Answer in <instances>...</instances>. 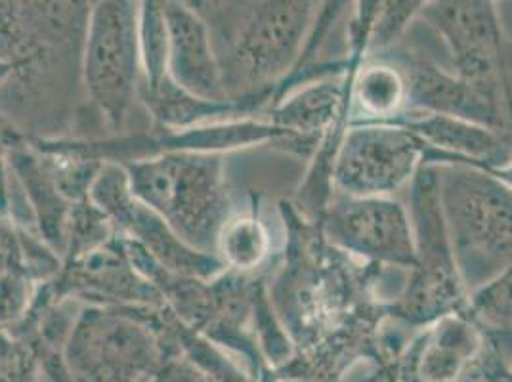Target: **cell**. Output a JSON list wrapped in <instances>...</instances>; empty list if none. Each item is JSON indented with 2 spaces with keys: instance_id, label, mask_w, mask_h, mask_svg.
<instances>
[{
  "instance_id": "13",
  "label": "cell",
  "mask_w": 512,
  "mask_h": 382,
  "mask_svg": "<svg viewBox=\"0 0 512 382\" xmlns=\"http://www.w3.org/2000/svg\"><path fill=\"white\" fill-rule=\"evenodd\" d=\"M484 344V329L467 312L451 314L423 327L394 371L402 382H467Z\"/></svg>"
},
{
  "instance_id": "12",
  "label": "cell",
  "mask_w": 512,
  "mask_h": 382,
  "mask_svg": "<svg viewBox=\"0 0 512 382\" xmlns=\"http://www.w3.org/2000/svg\"><path fill=\"white\" fill-rule=\"evenodd\" d=\"M373 58H384L402 71L407 86L406 111L453 117L495 132L505 127L501 104L455 73L411 54H381Z\"/></svg>"
},
{
  "instance_id": "20",
  "label": "cell",
  "mask_w": 512,
  "mask_h": 382,
  "mask_svg": "<svg viewBox=\"0 0 512 382\" xmlns=\"http://www.w3.org/2000/svg\"><path fill=\"white\" fill-rule=\"evenodd\" d=\"M138 43L142 64L140 86L161 85L169 77V31L161 2H140Z\"/></svg>"
},
{
  "instance_id": "1",
  "label": "cell",
  "mask_w": 512,
  "mask_h": 382,
  "mask_svg": "<svg viewBox=\"0 0 512 382\" xmlns=\"http://www.w3.org/2000/svg\"><path fill=\"white\" fill-rule=\"evenodd\" d=\"M209 25L228 100L272 104L299 62L314 2H192Z\"/></svg>"
},
{
  "instance_id": "27",
  "label": "cell",
  "mask_w": 512,
  "mask_h": 382,
  "mask_svg": "<svg viewBox=\"0 0 512 382\" xmlns=\"http://www.w3.org/2000/svg\"><path fill=\"white\" fill-rule=\"evenodd\" d=\"M161 382H216L209 377V375H205L201 369H197L193 363L186 360V358H176V360H172L169 365H167V369H165V373H163V377H161Z\"/></svg>"
},
{
  "instance_id": "3",
  "label": "cell",
  "mask_w": 512,
  "mask_h": 382,
  "mask_svg": "<svg viewBox=\"0 0 512 382\" xmlns=\"http://www.w3.org/2000/svg\"><path fill=\"white\" fill-rule=\"evenodd\" d=\"M132 195L201 253L216 255L222 226L237 211L218 153H163L121 163Z\"/></svg>"
},
{
  "instance_id": "22",
  "label": "cell",
  "mask_w": 512,
  "mask_h": 382,
  "mask_svg": "<svg viewBox=\"0 0 512 382\" xmlns=\"http://www.w3.org/2000/svg\"><path fill=\"white\" fill-rule=\"evenodd\" d=\"M467 314L484 331H512V268L470 293Z\"/></svg>"
},
{
  "instance_id": "19",
  "label": "cell",
  "mask_w": 512,
  "mask_h": 382,
  "mask_svg": "<svg viewBox=\"0 0 512 382\" xmlns=\"http://www.w3.org/2000/svg\"><path fill=\"white\" fill-rule=\"evenodd\" d=\"M270 253L272 237L256 209L230 216L216 241V256L226 270L245 276H256V270L264 266Z\"/></svg>"
},
{
  "instance_id": "25",
  "label": "cell",
  "mask_w": 512,
  "mask_h": 382,
  "mask_svg": "<svg viewBox=\"0 0 512 382\" xmlns=\"http://www.w3.org/2000/svg\"><path fill=\"white\" fill-rule=\"evenodd\" d=\"M41 365L29 344L0 331V382H37Z\"/></svg>"
},
{
  "instance_id": "10",
  "label": "cell",
  "mask_w": 512,
  "mask_h": 382,
  "mask_svg": "<svg viewBox=\"0 0 512 382\" xmlns=\"http://www.w3.org/2000/svg\"><path fill=\"white\" fill-rule=\"evenodd\" d=\"M419 18L448 46L455 75L501 104L503 43L493 2H425Z\"/></svg>"
},
{
  "instance_id": "15",
  "label": "cell",
  "mask_w": 512,
  "mask_h": 382,
  "mask_svg": "<svg viewBox=\"0 0 512 382\" xmlns=\"http://www.w3.org/2000/svg\"><path fill=\"white\" fill-rule=\"evenodd\" d=\"M394 125L415 132L440 153V163L444 165L501 170L512 163L511 142L501 132L482 125L417 111H404Z\"/></svg>"
},
{
  "instance_id": "9",
  "label": "cell",
  "mask_w": 512,
  "mask_h": 382,
  "mask_svg": "<svg viewBox=\"0 0 512 382\" xmlns=\"http://www.w3.org/2000/svg\"><path fill=\"white\" fill-rule=\"evenodd\" d=\"M88 197L109 216L117 234L142 247L172 274L209 281L226 270L218 256L184 243L159 214L140 203L130 191L127 170L119 163H104Z\"/></svg>"
},
{
  "instance_id": "17",
  "label": "cell",
  "mask_w": 512,
  "mask_h": 382,
  "mask_svg": "<svg viewBox=\"0 0 512 382\" xmlns=\"http://www.w3.org/2000/svg\"><path fill=\"white\" fill-rule=\"evenodd\" d=\"M6 163L25 193L37 232L56 255L64 258L67 222L73 205L54 186L29 140L14 149Z\"/></svg>"
},
{
  "instance_id": "11",
  "label": "cell",
  "mask_w": 512,
  "mask_h": 382,
  "mask_svg": "<svg viewBox=\"0 0 512 382\" xmlns=\"http://www.w3.org/2000/svg\"><path fill=\"white\" fill-rule=\"evenodd\" d=\"M58 295L83 306L100 308H161L167 306L159 291L128 258L121 235L104 247L64 262L52 279Z\"/></svg>"
},
{
  "instance_id": "7",
  "label": "cell",
  "mask_w": 512,
  "mask_h": 382,
  "mask_svg": "<svg viewBox=\"0 0 512 382\" xmlns=\"http://www.w3.org/2000/svg\"><path fill=\"white\" fill-rule=\"evenodd\" d=\"M423 165H432V148L415 132L394 123L348 125L333 159L331 180L352 197H388Z\"/></svg>"
},
{
  "instance_id": "28",
  "label": "cell",
  "mask_w": 512,
  "mask_h": 382,
  "mask_svg": "<svg viewBox=\"0 0 512 382\" xmlns=\"http://www.w3.org/2000/svg\"><path fill=\"white\" fill-rule=\"evenodd\" d=\"M14 73H16V64L6 58H0V88H4L14 79Z\"/></svg>"
},
{
  "instance_id": "4",
  "label": "cell",
  "mask_w": 512,
  "mask_h": 382,
  "mask_svg": "<svg viewBox=\"0 0 512 382\" xmlns=\"http://www.w3.org/2000/svg\"><path fill=\"white\" fill-rule=\"evenodd\" d=\"M438 170L451 249L470 295L512 268V186L493 170Z\"/></svg>"
},
{
  "instance_id": "6",
  "label": "cell",
  "mask_w": 512,
  "mask_h": 382,
  "mask_svg": "<svg viewBox=\"0 0 512 382\" xmlns=\"http://www.w3.org/2000/svg\"><path fill=\"white\" fill-rule=\"evenodd\" d=\"M140 2H92L81 56L86 98L111 130H121L142 81Z\"/></svg>"
},
{
  "instance_id": "26",
  "label": "cell",
  "mask_w": 512,
  "mask_h": 382,
  "mask_svg": "<svg viewBox=\"0 0 512 382\" xmlns=\"http://www.w3.org/2000/svg\"><path fill=\"white\" fill-rule=\"evenodd\" d=\"M29 136L18 127L10 115L0 107V167L6 163L8 155L16 148L23 146Z\"/></svg>"
},
{
  "instance_id": "29",
  "label": "cell",
  "mask_w": 512,
  "mask_h": 382,
  "mask_svg": "<svg viewBox=\"0 0 512 382\" xmlns=\"http://www.w3.org/2000/svg\"><path fill=\"white\" fill-rule=\"evenodd\" d=\"M377 382H402L398 379V375H396V371L392 369V367H384L383 373H381V377L377 379Z\"/></svg>"
},
{
  "instance_id": "21",
  "label": "cell",
  "mask_w": 512,
  "mask_h": 382,
  "mask_svg": "<svg viewBox=\"0 0 512 382\" xmlns=\"http://www.w3.org/2000/svg\"><path fill=\"white\" fill-rule=\"evenodd\" d=\"M117 235L119 234L109 216L100 207H96L90 197L81 203H75L71 207L67 222L62 262L88 255L113 241Z\"/></svg>"
},
{
  "instance_id": "23",
  "label": "cell",
  "mask_w": 512,
  "mask_h": 382,
  "mask_svg": "<svg viewBox=\"0 0 512 382\" xmlns=\"http://www.w3.org/2000/svg\"><path fill=\"white\" fill-rule=\"evenodd\" d=\"M425 2H379L367 39V52L381 56L390 50L407 25L419 16Z\"/></svg>"
},
{
  "instance_id": "8",
  "label": "cell",
  "mask_w": 512,
  "mask_h": 382,
  "mask_svg": "<svg viewBox=\"0 0 512 382\" xmlns=\"http://www.w3.org/2000/svg\"><path fill=\"white\" fill-rule=\"evenodd\" d=\"M316 222L333 247L360 262L409 272L417 264L411 218L390 197L337 193Z\"/></svg>"
},
{
  "instance_id": "24",
  "label": "cell",
  "mask_w": 512,
  "mask_h": 382,
  "mask_svg": "<svg viewBox=\"0 0 512 382\" xmlns=\"http://www.w3.org/2000/svg\"><path fill=\"white\" fill-rule=\"evenodd\" d=\"M37 285L20 272H0V331H10L27 314Z\"/></svg>"
},
{
  "instance_id": "16",
  "label": "cell",
  "mask_w": 512,
  "mask_h": 382,
  "mask_svg": "<svg viewBox=\"0 0 512 382\" xmlns=\"http://www.w3.org/2000/svg\"><path fill=\"white\" fill-rule=\"evenodd\" d=\"M138 102L146 107L155 127L159 130H169V132L232 121L234 117H247L264 106L258 100H241V102L203 100L174 85L171 77H167L161 85L153 88L140 86Z\"/></svg>"
},
{
  "instance_id": "30",
  "label": "cell",
  "mask_w": 512,
  "mask_h": 382,
  "mask_svg": "<svg viewBox=\"0 0 512 382\" xmlns=\"http://www.w3.org/2000/svg\"><path fill=\"white\" fill-rule=\"evenodd\" d=\"M159 382H161V381H159Z\"/></svg>"
},
{
  "instance_id": "2",
  "label": "cell",
  "mask_w": 512,
  "mask_h": 382,
  "mask_svg": "<svg viewBox=\"0 0 512 382\" xmlns=\"http://www.w3.org/2000/svg\"><path fill=\"white\" fill-rule=\"evenodd\" d=\"M174 314L161 308L83 306L65 346L73 382H159L180 358Z\"/></svg>"
},
{
  "instance_id": "5",
  "label": "cell",
  "mask_w": 512,
  "mask_h": 382,
  "mask_svg": "<svg viewBox=\"0 0 512 382\" xmlns=\"http://www.w3.org/2000/svg\"><path fill=\"white\" fill-rule=\"evenodd\" d=\"M409 203L417 264L409 272L398 300L386 310L390 318L417 329L451 314L467 312L469 293L459 276L449 241L438 165H423L417 170L411 180Z\"/></svg>"
},
{
  "instance_id": "18",
  "label": "cell",
  "mask_w": 512,
  "mask_h": 382,
  "mask_svg": "<svg viewBox=\"0 0 512 382\" xmlns=\"http://www.w3.org/2000/svg\"><path fill=\"white\" fill-rule=\"evenodd\" d=\"M406 109V79L392 62L371 58L352 71L348 125L396 123Z\"/></svg>"
},
{
  "instance_id": "14",
  "label": "cell",
  "mask_w": 512,
  "mask_h": 382,
  "mask_svg": "<svg viewBox=\"0 0 512 382\" xmlns=\"http://www.w3.org/2000/svg\"><path fill=\"white\" fill-rule=\"evenodd\" d=\"M163 14L169 31V77L197 98L228 102L209 25L192 2L167 0Z\"/></svg>"
}]
</instances>
